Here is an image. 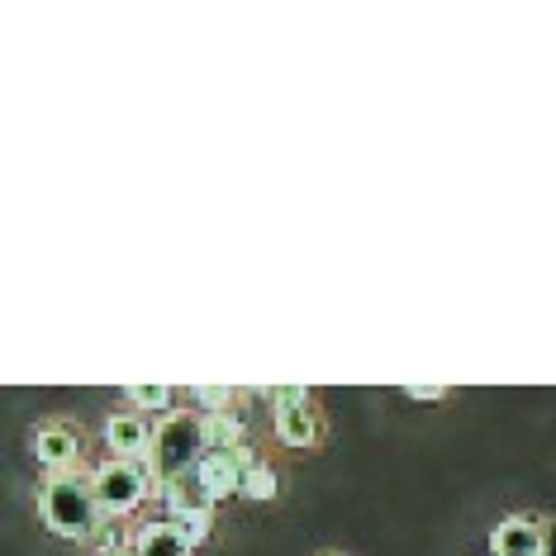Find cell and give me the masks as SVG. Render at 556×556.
I'll list each match as a JSON object with an SVG mask.
<instances>
[{
  "mask_svg": "<svg viewBox=\"0 0 556 556\" xmlns=\"http://www.w3.org/2000/svg\"><path fill=\"white\" fill-rule=\"evenodd\" d=\"M262 400L271 404V409H286V404H305V400H314L305 386H267L262 390Z\"/></svg>",
  "mask_w": 556,
  "mask_h": 556,
  "instance_id": "obj_16",
  "label": "cell"
},
{
  "mask_svg": "<svg viewBox=\"0 0 556 556\" xmlns=\"http://www.w3.org/2000/svg\"><path fill=\"white\" fill-rule=\"evenodd\" d=\"M276 495H281V480H276V471L267 462H252L248 476H243V500L252 504H271Z\"/></svg>",
  "mask_w": 556,
  "mask_h": 556,
  "instance_id": "obj_12",
  "label": "cell"
},
{
  "mask_svg": "<svg viewBox=\"0 0 556 556\" xmlns=\"http://www.w3.org/2000/svg\"><path fill=\"white\" fill-rule=\"evenodd\" d=\"M157 495H162V504H167V514H172V518H181V514H214V495L205 490L200 471H186V476L167 480V485H162Z\"/></svg>",
  "mask_w": 556,
  "mask_h": 556,
  "instance_id": "obj_9",
  "label": "cell"
},
{
  "mask_svg": "<svg viewBox=\"0 0 556 556\" xmlns=\"http://www.w3.org/2000/svg\"><path fill=\"white\" fill-rule=\"evenodd\" d=\"M195 400L205 404V414L233 409V390H229V386H195Z\"/></svg>",
  "mask_w": 556,
  "mask_h": 556,
  "instance_id": "obj_15",
  "label": "cell"
},
{
  "mask_svg": "<svg viewBox=\"0 0 556 556\" xmlns=\"http://www.w3.org/2000/svg\"><path fill=\"white\" fill-rule=\"evenodd\" d=\"M153 471L148 462H124V457H110L96 466V495H100V509L105 518H119V514H134L138 504L153 495Z\"/></svg>",
  "mask_w": 556,
  "mask_h": 556,
  "instance_id": "obj_3",
  "label": "cell"
},
{
  "mask_svg": "<svg viewBox=\"0 0 556 556\" xmlns=\"http://www.w3.org/2000/svg\"><path fill=\"white\" fill-rule=\"evenodd\" d=\"M547 523V547H542V556H556V518H542Z\"/></svg>",
  "mask_w": 556,
  "mask_h": 556,
  "instance_id": "obj_18",
  "label": "cell"
},
{
  "mask_svg": "<svg viewBox=\"0 0 556 556\" xmlns=\"http://www.w3.org/2000/svg\"><path fill=\"white\" fill-rule=\"evenodd\" d=\"M153 433L157 428H148V419L143 414H134V409H119V414H110L105 419V447L115 452V457H124V462H138V457L148 462Z\"/></svg>",
  "mask_w": 556,
  "mask_h": 556,
  "instance_id": "obj_7",
  "label": "cell"
},
{
  "mask_svg": "<svg viewBox=\"0 0 556 556\" xmlns=\"http://www.w3.org/2000/svg\"><path fill=\"white\" fill-rule=\"evenodd\" d=\"M205 419H210V452H233V447H248V442H243L248 424H243V414H238V409L205 414Z\"/></svg>",
  "mask_w": 556,
  "mask_h": 556,
  "instance_id": "obj_11",
  "label": "cell"
},
{
  "mask_svg": "<svg viewBox=\"0 0 556 556\" xmlns=\"http://www.w3.org/2000/svg\"><path fill=\"white\" fill-rule=\"evenodd\" d=\"M271 428L286 447H314V442L324 438V419H319V409H314V400L271 409Z\"/></svg>",
  "mask_w": 556,
  "mask_h": 556,
  "instance_id": "obj_8",
  "label": "cell"
},
{
  "mask_svg": "<svg viewBox=\"0 0 556 556\" xmlns=\"http://www.w3.org/2000/svg\"><path fill=\"white\" fill-rule=\"evenodd\" d=\"M129 404H138L143 414H172V386H129Z\"/></svg>",
  "mask_w": 556,
  "mask_h": 556,
  "instance_id": "obj_13",
  "label": "cell"
},
{
  "mask_svg": "<svg viewBox=\"0 0 556 556\" xmlns=\"http://www.w3.org/2000/svg\"><path fill=\"white\" fill-rule=\"evenodd\" d=\"M547 547V523L533 514H509L490 533V556H542Z\"/></svg>",
  "mask_w": 556,
  "mask_h": 556,
  "instance_id": "obj_6",
  "label": "cell"
},
{
  "mask_svg": "<svg viewBox=\"0 0 556 556\" xmlns=\"http://www.w3.org/2000/svg\"><path fill=\"white\" fill-rule=\"evenodd\" d=\"M34 462L43 466V471H77V462H81V433L72 428L67 419H48L34 428Z\"/></svg>",
  "mask_w": 556,
  "mask_h": 556,
  "instance_id": "obj_4",
  "label": "cell"
},
{
  "mask_svg": "<svg viewBox=\"0 0 556 556\" xmlns=\"http://www.w3.org/2000/svg\"><path fill=\"white\" fill-rule=\"evenodd\" d=\"M172 523H176V533L191 542V547L210 542V533H214V514H181V518H172Z\"/></svg>",
  "mask_w": 556,
  "mask_h": 556,
  "instance_id": "obj_14",
  "label": "cell"
},
{
  "mask_svg": "<svg viewBox=\"0 0 556 556\" xmlns=\"http://www.w3.org/2000/svg\"><path fill=\"white\" fill-rule=\"evenodd\" d=\"M134 552L138 556H191L195 547L186 542L181 533H176L172 518H162V523H143L134 538Z\"/></svg>",
  "mask_w": 556,
  "mask_h": 556,
  "instance_id": "obj_10",
  "label": "cell"
},
{
  "mask_svg": "<svg viewBox=\"0 0 556 556\" xmlns=\"http://www.w3.org/2000/svg\"><path fill=\"white\" fill-rule=\"evenodd\" d=\"M404 395H409V400H447V386H419V381H409V386H404Z\"/></svg>",
  "mask_w": 556,
  "mask_h": 556,
  "instance_id": "obj_17",
  "label": "cell"
},
{
  "mask_svg": "<svg viewBox=\"0 0 556 556\" xmlns=\"http://www.w3.org/2000/svg\"><path fill=\"white\" fill-rule=\"evenodd\" d=\"M252 462H262L252 447H233V452H205V462L195 466L200 480H205V490L214 495V504L219 500H233V495H243V476H248V466Z\"/></svg>",
  "mask_w": 556,
  "mask_h": 556,
  "instance_id": "obj_5",
  "label": "cell"
},
{
  "mask_svg": "<svg viewBox=\"0 0 556 556\" xmlns=\"http://www.w3.org/2000/svg\"><path fill=\"white\" fill-rule=\"evenodd\" d=\"M39 514H43L48 533L91 542L105 528V509H100V495H96V471L48 476L39 490Z\"/></svg>",
  "mask_w": 556,
  "mask_h": 556,
  "instance_id": "obj_1",
  "label": "cell"
},
{
  "mask_svg": "<svg viewBox=\"0 0 556 556\" xmlns=\"http://www.w3.org/2000/svg\"><path fill=\"white\" fill-rule=\"evenodd\" d=\"M210 452V419L200 409H181V414H167L153 433V447H148V471H153L157 490L167 480L195 471Z\"/></svg>",
  "mask_w": 556,
  "mask_h": 556,
  "instance_id": "obj_2",
  "label": "cell"
},
{
  "mask_svg": "<svg viewBox=\"0 0 556 556\" xmlns=\"http://www.w3.org/2000/svg\"><path fill=\"white\" fill-rule=\"evenodd\" d=\"M319 556H343V552H319Z\"/></svg>",
  "mask_w": 556,
  "mask_h": 556,
  "instance_id": "obj_20",
  "label": "cell"
},
{
  "mask_svg": "<svg viewBox=\"0 0 556 556\" xmlns=\"http://www.w3.org/2000/svg\"><path fill=\"white\" fill-rule=\"evenodd\" d=\"M100 556H138V552H134V542H129V547H115V552H100Z\"/></svg>",
  "mask_w": 556,
  "mask_h": 556,
  "instance_id": "obj_19",
  "label": "cell"
}]
</instances>
